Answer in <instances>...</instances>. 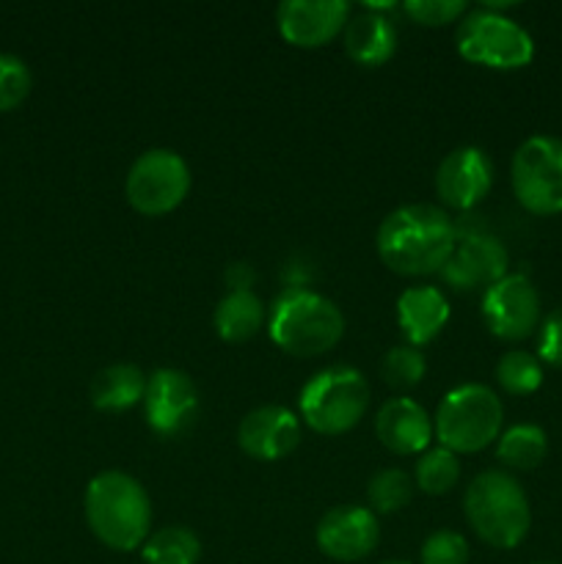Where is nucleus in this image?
I'll return each mask as SVG.
<instances>
[{
  "mask_svg": "<svg viewBox=\"0 0 562 564\" xmlns=\"http://www.w3.org/2000/svg\"><path fill=\"white\" fill-rule=\"evenodd\" d=\"M457 242V224L444 207L406 204L378 226V257L397 275H433L450 259Z\"/></svg>",
  "mask_w": 562,
  "mask_h": 564,
  "instance_id": "obj_1",
  "label": "nucleus"
},
{
  "mask_svg": "<svg viewBox=\"0 0 562 564\" xmlns=\"http://www.w3.org/2000/svg\"><path fill=\"white\" fill-rule=\"evenodd\" d=\"M83 516L94 538L110 551H141L152 529V501L125 471H102L88 482Z\"/></svg>",
  "mask_w": 562,
  "mask_h": 564,
  "instance_id": "obj_2",
  "label": "nucleus"
},
{
  "mask_svg": "<svg viewBox=\"0 0 562 564\" xmlns=\"http://www.w3.org/2000/svg\"><path fill=\"white\" fill-rule=\"evenodd\" d=\"M270 339L295 358H317L334 350L345 336L339 306L306 286H290L270 306Z\"/></svg>",
  "mask_w": 562,
  "mask_h": 564,
  "instance_id": "obj_3",
  "label": "nucleus"
},
{
  "mask_svg": "<svg viewBox=\"0 0 562 564\" xmlns=\"http://www.w3.org/2000/svg\"><path fill=\"white\" fill-rule=\"evenodd\" d=\"M468 527L490 549L510 551L523 543L532 527L529 499L512 474L488 468L477 474L463 496Z\"/></svg>",
  "mask_w": 562,
  "mask_h": 564,
  "instance_id": "obj_4",
  "label": "nucleus"
},
{
  "mask_svg": "<svg viewBox=\"0 0 562 564\" xmlns=\"http://www.w3.org/2000/svg\"><path fill=\"white\" fill-rule=\"evenodd\" d=\"M505 405L499 394L483 383H466L452 389L435 411V438L439 446L455 455H474L499 441Z\"/></svg>",
  "mask_w": 562,
  "mask_h": 564,
  "instance_id": "obj_5",
  "label": "nucleus"
},
{
  "mask_svg": "<svg viewBox=\"0 0 562 564\" xmlns=\"http://www.w3.org/2000/svg\"><path fill=\"white\" fill-rule=\"evenodd\" d=\"M301 419L320 435H345L369 408V383L356 367H328L301 389Z\"/></svg>",
  "mask_w": 562,
  "mask_h": 564,
  "instance_id": "obj_6",
  "label": "nucleus"
},
{
  "mask_svg": "<svg viewBox=\"0 0 562 564\" xmlns=\"http://www.w3.org/2000/svg\"><path fill=\"white\" fill-rule=\"evenodd\" d=\"M457 53L488 69H521L534 58V42L523 25L494 9H474L455 33Z\"/></svg>",
  "mask_w": 562,
  "mask_h": 564,
  "instance_id": "obj_7",
  "label": "nucleus"
},
{
  "mask_svg": "<svg viewBox=\"0 0 562 564\" xmlns=\"http://www.w3.org/2000/svg\"><path fill=\"white\" fill-rule=\"evenodd\" d=\"M193 185L191 165L174 149H149L138 154L125 180V196L136 213L160 218L180 207Z\"/></svg>",
  "mask_w": 562,
  "mask_h": 564,
  "instance_id": "obj_8",
  "label": "nucleus"
},
{
  "mask_svg": "<svg viewBox=\"0 0 562 564\" xmlns=\"http://www.w3.org/2000/svg\"><path fill=\"white\" fill-rule=\"evenodd\" d=\"M510 182L518 204L532 215L562 213V141L532 135L516 149Z\"/></svg>",
  "mask_w": 562,
  "mask_h": 564,
  "instance_id": "obj_9",
  "label": "nucleus"
},
{
  "mask_svg": "<svg viewBox=\"0 0 562 564\" xmlns=\"http://www.w3.org/2000/svg\"><path fill=\"white\" fill-rule=\"evenodd\" d=\"M143 419L160 438L187 433L198 416V389L182 369L160 367L149 375L143 394Z\"/></svg>",
  "mask_w": 562,
  "mask_h": 564,
  "instance_id": "obj_10",
  "label": "nucleus"
},
{
  "mask_svg": "<svg viewBox=\"0 0 562 564\" xmlns=\"http://www.w3.org/2000/svg\"><path fill=\"white\" fill-rule=\"evenodd\" d=\"M483 323L496 339L521 341L540 325V295L523 273H507L483 295Z\"/></svg>",
  "mask_w": 562,
  "mask_h": 564,
  "instance_id": "obj_11",
  "label": "nucleus"
},
{
  "mask_svg": "<svg viewBox=\"0 0 562 564\" xmlns=\"http://www.w3.org/2000/svg\"><path fill=\"white\" fill-rule=\"evenodd\" d=\"M507 264H510V257L499 237L483 229H457V242L441 268V279L461 292L479 290V286L488 290L496 281L505 279Z\"/></svg>",
  "mask_w": 562,
  "mask_h": 564,
  "instance_id": "obj_12",
  "label": "nucleus"
},
{
  "mask_svg": "<svg viewBox=\"0 0 562 564\" xmlns=\"http://www.w3.org/2000/svg\"><path fill=\"white\" fill-rule=\"evenodd\" d=\"M320 554L334 562H361L378 549V516L369 507L339 505L320 518L314 529Z\"/></svg>",
  "mask_w": 562,
  "mask_h": 564,
  "instance_id": "obj_13",
  "label": "nucleus"
},
{
  "mask_svg": "<svg viewBox=\"0 0 562 564\" xmlns=\"http://www.w3.org/2000/svg\"><path fill=\"white\" fill-rule=\"evenodd\" d=\"M494 185V163L477 147L452 149L435 169V193L441 204L455 213L477 207Z\"/></svg>",
  "mask_w": 562,
  "mask_h": 564,
  "instance_id": "obj_14",
  "label": "nucleus"
},
{
  "mask_svg": "<svg viewBox=\"0 0 562 564\" xmlns=\"http://www.w3.org/2000/svg\"><path fill=\"white\" fill-rule=\"evenodd\" d=\"M350 6L345 0H287L275 9L279 33L292 47L314 50L342 36Z\"/></svg>",
  "mask_w": 562,
  "mask_h": 564,
  "instance_id": "obj_15",
  "label": "nucleus"
},
{
  "mask_svg": "<svg viewBox=\"0 0 562 564\" xmlns=\"http://www.w3.org/2000/svg\"><path fill=\"white\" fill-rule=\"evenodd\" d=\"M301 444V419L281 405H259L242 416L237 427V446L262 463L281 460Z\"/></svg>",
  "mask_w": 562,
  "mask_h": 564,
  "instance_id": "obj_16",
  "label": "nucleus"
},
{
  "mask_svg": "<svg viewBox=\"0 0 562 564\" xmlns=\"http://www.w3.org/2000/svg\"><path fill=\"white\" fill-rule=\"evenodd\" d=\"M375 435L391 455L411 457L430 449L435 430L433 419L419 402L408 400V397H395V400L383 402L375 416Z\"/></svg>",
  "mask_w": 562,
  "mask_h": 564,
  "instance_id": "obj_17",
  "label": "nucleus"
},
{
  "mask_svg": "<svg viewBox=\"0 0 562 564\" xmlns=\"http://www.w3.org/2000/svg\"><path fill=\"white\" fill-rule=\"evenodd\" d=\"M397 323L406 336V345H430L450 323V301L435 286H408L397 297Z\"/></svg>",
  "mask_w": 562,
  "mask_h": 564,
  "instance_id": "obj_18",
  "label": "nucleus"
},
{
  "mask_svg": "<svg viewBox=\"0 0 562 564\" xmlns=\"http://www.w3.org/2000/svg\"><path fill=\"white\" fill-rule=\"evenodd\" d=\"M345 53L361 66H383L397 50V28L386 14L361 9L342 31Z\"/></svg>",
  "mask_w": 562,
  "mask_h": 564,
  "instance_id": "obj_19",
  "label": "nucleus"
},
{
  "mask_svg": "<svg viewBox=\"0 0 562 564\" xmlns=\"http://www.w3.org/2000/svg\"><path fill=\"white\" fill-rule=\"evenodd\" d=\"M147 372L136 364H110L99 369L91 380V405L97 411L119 413L143 402L147 394Z\"/></svg>",
  "mask_w": 562,
  "mask_h": 564,
  "instance_id": "obj_20",
  "label": "nucleus"
},
{
  "mask_svg": "<svg viewBox=\"0 0 562 564\" xmlns=\"http://www.w3.org/2000/svg\"><path fill=\"white\" fill-rule=\"evenodd\" d=\"M264 323V303L253 290L226 292L213 314L215 334L229 345H242L253 339Z\"/></svg>",
  "mask_w": 562,
  "mask_h": 564,
  "instance_id": "obj_21",
  "label": "nucleus"
},
{
  "mask_svg": "<svg viewBox=\"0 0 562 564\" xmlns=\"http://www.w3.org/2000/svg\"><path fill=\"white\" fill-rule=\"evenodd\" d=\"M549 455V438L538 424H512L496 441V457L512 471H532Z\"/></svg>",
  "mask_w": 562,
  "mask_h": 564,
  "instance_id": "obj_22",
  "label": "nucleus"
},
{
  "mask_svg": "<svg viewBox=\"0 0 562 564\" xmlns=\"http://www.w3.org/2000/svg\"><path fill=\"white\" fill-rule=\"evenodd\" d=\"M143 564H198L202 540L187 527H163L141 545Z\"/></svg>",
  "mask_w": 562,
  "mask_h": 564,
  "instance_id": "obj_23",
  "label": "nucleus"
},
{
  "mask_svg": "<svg viewBox=\"0 0 562 564\" xmlns=\"http://www.w3.org/2000/svg\"><path fill=\"white\" fill-rule=\"evenodd\" d=\"M461 479V460H457L455 452L444 449V446H435V449L422 452L417 463V471H413V485H417L422 494L428 496H444Z\"/></svg>",
  "mask_w": 562,
  "mask_h": 564,
  "instance_id": "obj_24",
  "label": "nucleus"
},
{
  "mask_svg": "<svg viewBox=\"0 0 562 564\" xmlns=\"http://www.w3.org/2000/svg\"><path fill=\"white\" fill-rule=\"evenodd\" d=\"M496 383L507 394H532L543 383V361L527 350H510L496 364Z\"/></svg>",
  "mask_w": 562,
  "mask_h": 564,
  "instance_id": "obj_25",
  "label": "nucleus"
},
{
  "mask_svg": "<svg viewBox=\"0 0 562 564\" xmlns=\"http://www.w3.org/2000/svg\"><path fill=\"white\" fill-rule=\"evenodd\" d=\"M367 499L375 516L400 512L413 499V479L402 468H380L367 482Z\"/></svg>",
  "mask_w": 562,
  "mask_h": 564,
  "instance_id": "obj_26",
  "label": "nucleus"
},
{
  "mask_svg": "<svg viewBox=\"0 0 562 564\" xmlns=\"http://www.w3.org/2000/svg\"><path fill=\"white\" fill-rule=\"evenodd\" d=\"M424 372H428V361H424L422 350L411 345L391 347L380 361V375H383L386 386L397 391H408L422 383Z\"/></svg>",
  "mask_w": 562,
  "mask_h": 564,
  "instance_id": "obj_27",
  "label": "nucleus"
},
{
  "mask_svg": "<svg viewBox=\"0 0 562 564\" xmlns=\"http://www.w3.org/2000/svg\"><path fill=\"white\" fill-rule=\"evenodd\" d=\"M33 86L31 69L22 58L11 53H0V113L20 108Z\"/></svg>",
  "mask_w": 562,
  "mask_h": 564,
  "instance_id": "obj_28",
  "label": "nucleus"
},
{
  "mask_svg": "<svg viewBox=\"0 0 562 564\" xmlns=\"http://www.w3.org/2000/svg\"><path fill=\"white\" fill-rule=\"evenodd\" d=\"M419 560L422 564H468V543L452 529H439L422 543Z\"/></svg>",
  "mask_w": 562,
  "mask_h": 564,
  "instance_id": "obj_29",
  "label": "nucleus"
},
{
  "mask_svg": "<svg viewBox=\"0 0 562 564\" xmlns=\"http://www.w3.org/2000/svg\"><path fill=\"white\" fill-rule=\"evenodd\" d=\"M466 9L468 6L463 0H406L402 3L406 17H411L413 22L424 28L450 25V22L463 20Z\"/></svg>",
  "mask_w": 562,
  "mask_h": 564,
  "instance_id": "obj_30",
  "label": "nucleus"
},
{
  "mask_svg": "<svg viewBox=\"0 0 562 564\" xmlns=\"http://www.w3.org/2000/svg\"><path fill=\"white\" fill-rule=\"evenodd\" d=\"M538 358L549 364V367L562 369V306L554 308V312L540 323Z\"/></svg>",
  "mask_w": 562,
  "mask_h": 564,
  "instance_id": "obj_31",
  "label": "nucleus"
},
{
  "mask_svg": "<svg viewBox=\"0 0 562 564\" xmlns=\"http://www.w3.org/2000/svg\"><path fill=\"white\" fill-rule=\"evenodd\" d=\"M253 279H257V273H253L251 264L246 262H235L229 264V270H226V286H229V292L251 290Z\"/></svg>",
  "mask_w": 562,
  "mask_h": 564,
  "instance_id": "obj_32",
  "label": "nucleus"
},
{
  "mask_svg": "<svg viewBox=\"0 0 562 564\" xmlns=\"http://www.w3.org/2000/svg\"><path fill=\"white\" fill-rule=\"evenodd\" d=\"M383 564H411V562H406V560H389V562H383Z\"/></svg>",
  "mask_w": 562,
  "mask_h": 564,
  "instance_id": "obj_33",
  "label": "nucleus"
},
{
  "mask_svg": "<svg viewBox=\"0 0 562 564\" xmlns=\"http://www.w3.org/2000/svg\"><path fill=\"white\" fill-rule=\"evenodd\" d=\"M538 564H551V562H538Z\"/></svg>",
  "mask_w": 562,
  "mask_h": 564,
  "instance_id": "obj_34",
  "label": "nucleus"
}]
</instances>
